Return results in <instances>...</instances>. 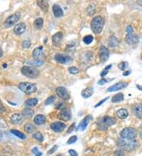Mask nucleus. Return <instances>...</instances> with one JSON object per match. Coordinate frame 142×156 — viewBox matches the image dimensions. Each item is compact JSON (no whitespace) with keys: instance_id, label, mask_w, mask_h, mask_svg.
<instances>
[{"instance_id":"nucleus-1","label":"nucleus","mask_w":142,"mask_h":156,"mask_svg":"<svg viewBox=\"0 0 142 156\" xmlns=\"http://www.w3.org/2000/svg\"><path fill=\"white\" fill-rule=\"evenodd\" d=\"M118 146L122 150L126 151H133L137 148L139 146V144L135 139L126 140L121 138L118 141Z\"/></svg>"},{"instance_id":"nucleus-2","label":"nucleus","mask_w":142,"mask_h":156,"mask_svg":"<svg viewBox=\"0 0 142 156\" xmlns=\"http://www.w3.org/2000/svg\"><path fill=\"white\" fill-rule=\"evenodd\" d=\"M116 122V119L113 117L109 116H104L101 118L100 120L97 122V128L98 129L101 130V131H105L109 127L115 125Z\"/></svg>"},{"instance_id":"nucleus-3","label":"nucleus","mask_w":142,"mask_h":156,"mask_svg":"<svg viewBox=\"0 0 142 156\" xmlns=\"http://www.w3.org/2000/svg\"><path fill=\"white\" fill-rule=\"evenodd\" d=\"M104 26V20L101 16L95 17L91 21V29L95 34H100Z\"/></svg>"},{"instance_id":"nucleus-4","label":"nucleus","mask_w":142,"mask_h":156,"mask_svg":"<svg viewBox=\"0 0 142 156\" xmlns=\"http://www.w3.org/2000/svg\"><path fill=\"white\" fill-rule=\"evenodd\" d=\"M127 35L126 36V41L128 44L132 46L137 45L139 43V37L133 33V29L132 26L129 25L126 29Z\"/></svg>"},{"instance_id":"nucleus-5","label":"nucleus","mask_w":142,"mask_h":156,"mask_svg":"<svg viewBox=\"0 0 142 156\" xmlns=\"http://www.w3.org/2000/svg\"><path fill=\"white\" fill-rule=\"evenodd\" d=\"M19 89L23 91L24 93L27 95H30V94L34 93L37 90V87L35 84L29 83V82H21L18 85Z\"/></svg>"},{"instance_id":"nucleus-6","label":"nucleus","mask_w":142,"mask_h":156,"mask_svg":"<svg viewBox=\"0 0 142 156\" xmlns=\"http://www.w3.org/2000/svg\"><path fill=\"white\" fill-rule=\"evenodd\" d=\"M137 130L131 127H128V128H125V129H123L122 130L120 133V136L122 139H126V140H133L136 138L137 136Z\"/></svg>"},{"instance_id":"nucleus-7","label":"nucleus","mask_w":142,"mask_h":156,"mask_svg":"<svg viewBox=\"0 0 142 156\" xmlns=\"http://www.w3.org/2000/svg\"><path fill=\"white\" fill-rule=\"evenodd\" d=\"M21 73L24 76H27L28 78L33 79V78H36L40 75V72L37 70L36 69L32 68L30 66H23L21 68Z\"/></svg>"},{"instance_id":"nucleus-8","label":"nucleus","mask_w":142,"mask_h":156,"mask_svg":"<svg viewBox=\"0 0 142 156\" xmlns=\"http://www.w3.org/2000/svg\"><path fill=\"white\" fill-rule=\"evenodd\" d=\"M20 18H21V13H15L9 15L4 21V27L9 28V27L13 26V25H15L16 23H17Z\"/></svg>"},{"instance_id":"nucleus-9","label":"nucleus","mask_w":142,"mask_h":156,"mask_svg":"<svg viewBox=\"0 0 142 156\" xmlns=\"http://www.w3.org/2000/svg\"><path fill=\"white\" fill-rule=\"evenodd\" d=\"M99 55H100V59L101 62H106L109 58V56H110L109 50L106 47L102 46L100 49V51H99Z\"/></svg>"},{"instance_id":"nucleus-10","label":"nucleus","mask_w":142,"mask_h":156,"mask_svg":"<svg viewBox=\"0 0 142 156\" xmlns=\"http://www.w3.org/2000/svg\"><path fill=\"white\" fill-rule=\"evenodd\" d=\"M55 61L58 62L59 63L63 64V65H67L69 63L72 62V58L70 56H66L60 54H57L55 56Z\"/></svg>"},{"instance_id":"nucleus-11","label":"nucleus","mask_w":142,"mask_h":156,"mask_svg":"<svg viewBox=\"0 0 142 156\" xmlns=\"http://www.w3.org/2000/svg\"><path fill=\"white\" fill-rule=\"evenodd\" d=\"M56 95L59 96L60 99H63V100H68L70 99V94L67 91V90L66 89L63 87H59V88H57L56 90Z\"/></svg>"},{"instance_id":"nucleus-12","label":"nucleus","mask_w":142,"mask_h":156,"mask_svg":"<svg viewBox=\"0 0 142 156\" xmlns=\"http://www.w3.org/2000/svg\"><path fill=\"white\" fill-rule=\"evenodd\" d=\"M66 126L63 122H53L51 124V129L52 131L55 132V133H61L66 129Z\"/></svg>"},{"instance_id":"nucleus-13","label":"nucleus","mask_w":142,"mask_h":156,"mask_svg":"<svg viewBox=\"0 0 142 156\" xmlns=\"http://www.w3.org/2000/svg\"><path fill=\"white\" fill-rule=\"evenodd\" d=\"M128 86V84L126 83V82H119V83H117V84H114V85L111 86L107 88L108 92H111V91H118V90H122L126 88Z\"/></svg>"},{"instance_id":"nucleus-14","label":"nucleus","mask_w":142,"mask_h":156,"mask_svg":"<svg viewBox=\"0 0 142 156\" xmlns=\"http://www.w3.org/2000/svg\"><path fill=\"white\" fill-rule=\"evenodd\" d=\"M59 118L60 120L65 121V122H67V121L70 120L71 118V114H70V111H69L68 109L65 107L64 109H63L61 112L59 114Z\"/></svg>"},{"instance_id":"nucleus-15","label":"nucleus","mask_w":142,"mask_h":156,"mask_svg":"<svg viewBox=\"0 0 142 156\" xmlns=\"http://www.w3.org/2000/svg\"><path fill=\"white\" fill-rule=\"evenodd\" d=\"M43 55H44V48L43 47L35 48L33 52H32V56L36 61H42L41 58Z\"/></svg>"},{"instance_id":"nucleus-16","label":"nucleus","mask_w":142,"mask_h":156,"mask_svg":"<svg viewBox=\"0 0 142 156\" xmlns=\"http://www.w3.org/2000/svg\"><path fill=\"white\" fill-rule=\"evenodd\" d=\"M25 29H26V25H25V23H18L13 28V33L17 36H20V35L25 33Z\"/></svg>"},{"instance_id":"nucleus-17","label":"nucleus","mask_w":142,"mask_h":156,"mask_svg":"<svg viewBox=\"0 0 142 156\" xmlns=\"http://www.w3.org/2000/svg\"><path fill=\"white\" fill-rule=\"evenodd\" d=\"M23 118H24V116H23L22 114H21V113H15L10 118V122L13 125H20V124L22 123Z\"/></svg>"},{"instance_id":"nucleus-18","label":"nucleus","mask_w":142,"mask_h":156,"mask_svg":"<svg viewBox=\"0 0 142 156\" xmlns=\"http://www.w3.org/2000/svg\"><path fill=\"white\" fill-rule=\"evenodd\" d=\"M92 119H93V117H92L91 115H88L87 117H85L83 120L81 122V123L79 124V126H78V129L82 130V131L85 130Z\"/></svg>"},{"instance_id":"nucleus-19","label":"nucleus","mask_w":142,"mask_h":156,"mask_svg":"<svg viewBox=\"0 0 142 156\" xmlns=\"http://www.w3.org/2000/svg\"><path fill=\"white\" fill-rule=\"evenodd\" d=\"M63 33H61V32H59V33L53 35V36H52V44H53V45L59 46V44H60V42L63 40Z\"/></svg>"},{"instance_id":"nucleus-20","label":"nucleus","mask_w":142,"mask_h":156,"mask_svg":"<svg viewBox=\"0 0 142 156\" xmlns=\"http://www.w3.org/2000/svg\"><path fill=\"white\" fill-rule=\"evenodd\" d=\"M52 10H53L54 15L56 17H61L63 16V9L59 6V5H54L52 7Z\"/></svg>"},{"instance_id":"nucleus-21","label":"nucleus","mask_w":142,"mask_h":156,"mask_svg":"<svg viewBox=\"0 0 142 156\" xmlns=\"http://www.w3.org/2000/svg\"><path fill=\"white\" fill-rule=\"evenodd\" d=\"M133 111L137 118L142 119V104H137L133 109Z\"/></svg>"},{"instance_id":"nucleus-22","label":"nucleus","mask_w":142,"mask_h":156,"mask_svg":"<svg viewBox=\"0 0 142 156\" xmlns=\"http://www.w3.org/2000/svg\"><path fill=\"white\" fill-rule=\"evenodd\" d=\"M46 117L42 114H38L34 118V123L36 126H41L43 124L45 123Z\"/></svg>"},{"instance_id":"nucleus-23","label":"nucleus","mask_w":142,"mask_h":156,"mask_svg":"<svg viewBox=\"0 0 142 156\" xmlns=\"http://www.w3.org/2000/svg\"><path fill=\"white\" fill-rule=\"evenodd\" d=\"M93 94V88L89 87V88H85L83 91H82V97L85 98V99H87V98L91 97Z\"/></svg>"},{"instance_id":"nucleus-24","label":"nucleus","mask_w":142,"mask_h":156,"mask_svg":"<svg viewBox=\"0 0 142 156\" xmlns=\"http://www.w3.org/2000/svg\"><path fill=\"white\" fill-rule=\"evenodd\" d=\"M116 114H117V116L120 119H126L128 117V115H129V113H128L127 110H126V109H120V110L117 111Z\"/></svg>"},{"instance_id":"nucleus-25","label":"nucleus","mask_w":142,"mask_h":156,"mask_svg":"<svg viewBox=\"0 0 142 156\" xmlns=\"http://www.w3.org/2000/svg\"><path fill=\"white\" fill-rule=\"evenodd\" d=\"M22 114H23V116L25 117V118H30L34 115V111H33L32 109L26 107V108H25L24 110H23Z\"/></svg>"},{"instance_id":"nucleus-26","label":"nucleus","mask_w":142,"mask_h":156,"mask_svg":"<svg viewBox=\"0 0 142 156\" xmlns=\"http://www.w3.org/2000/svg\"><path fill=\"white\" fill-rule=\"evenodd\" d=\"M24 129H25V131L28 133H36V128L31 123L25 124V126H24Z\"/></svg>"},{"instance_id":"nucleus-27","label":"nucleus","mask_w":142,"mask_h":156,"mask_svg":"<svg viewBox=\"0 0 142 156\" xmlns=\"http://www.w3.org/2000/svg\"><path fill=\"white\" fill-rule=\"evenodd\" d=\"M38 103V99L36 98H31V99H27L25 102V105L28 107H32L36 106Z\"/></svg>"},{"instance_id":"nucleus-28","label":"nucleus","mask_w":142,"mask_h":156,"mask_svg":"<svg viewBox=\"0 0 142 156\" xmlns=\"http://www.w3.org/2000/svg\"><path fill=\"white\" fill-rule=\"evenodd\" d=\"M123 100H124V95H123L122 93L116 94V95H114L111 99V102L114 103H120V102H122Z\"/></svg>"},{"instance_id":"nucleus-29","label":"nucleus","mask_w":142,"mask_h":156,"mask_svg":"<svg viewBox=\"0 0 142 156\" xmlns=\"http://www.w3.org/2000/svg\"><path fill=\"white\" fill-rule=\"evenodd\" d=\"M37 5L40 6V9H42L44 11L47 12V10H48L49 4H48V2H47V1H41V0H40V1H38L37 2Z\"/></svg>"},{"instance_id":"nucleus-30","label":"nucleus","mask_w":142,"mask_h":156,"mask_svg":"<svg viewBox=\"0 0 142 156\" xmlns=\"http://www.w3.org/2000/svg\"><path fill=\"white\" fill-rule=\"evenodd\" d=\"M10 133H11L13 135L16 136L17 137H18V138H20V139L21 140H25L26 139V136L25 135L24 133H22L21 132L18 131V130L17 129H11L10 130Z\"/></svg>"},{"instance_id":"nucleus-31","label":"nucleus","mask_w":142,"mask_h":156,"mask_svg":"<svg viewBox=\"0 0 142 156\" xmlns=\"http://www.w3.org/2000/svg\"><path fill=\"white\" fill-rule=\"evenodd\" d=\"M44 25V20L41 17L36 18L34 21V26L36 29H41L42 27Z\"/></svg>"},{"instance_id":"nucleus-32","label":"nucleus","mask_w":142,"mask_h":156,"mask_svg":"<svg viewBox=\"0 0 142 156\" xmlns=\"http://www.w3.org/2000/svg\"><path fill=\"white\" fill-rule=\"evenodd\" d=\"M118 41L117 38L115 37V36L111 37L109 41H108V45H109V47H111V48H115L116 46L118 45Z\"/></svg>"},{"instance_id":"nucleus-33","label":"nucleus","mask_w":142,"mask_h":156,"mask_svg":"<svg viewBox=\"0 0 142 156\" xmlns=\"http://www.w3.org/2000/svg\"><path fill=\"white\" fill-rule=\"evenodd\" d=\"M32 137L36 140L39 141V142H43L44 141V136H43V135H42L40 132H36V133H34L32 134Z\"/></svg>"},{"instance_id":"nucleus-34","label":"nucleus","mask_w":142,"mask_h":156,"mask_svg":"<svg viewBox=\"0 0 142 156\" xmlns=\"http://www.w3.org/2000/svg\"><path fill=\"white\" fill-rule=\"evenodd\" d=\"M95 13H96V7H95V5L93 3L89 4V6L87 7V13L89 16H92Z\"/></svg>"},{"instance_id":"nucleus-35","label":"nucleus","mask_w":142,"mask_h":156,"mask_svg":"<svg viewBox=\"0 0 142 156\" xmlns=\"http://www.w3.org/2000/svg\"><path fill=\"white\" fill-rule=\"evenodd\" d=\"M93 36H91V35H88V36H85L83 39V42L85 43V44H92V42L93 41Z\"/></svg>"},{"instance_id":"nucleus-36","label":"nucleus","mask_w":142,"mask_h":156,"mask_svg":"<svg viewBox=\"0 0 142 156\" xmlns=\"http://www.w3.org/2000/svg\"><path fill=\"white\" fill-rule=\"evenodd\" d=\"M55 96L54 95H51V96H49V97L47 98V99L45 100V105L46 106H48V105H51L55 102Z\"/></svg>"},{"instance_id":"nucleus-37","label":"nucleus","mask_w":142,"mask_h":156,"mask_svg":"<svg viewBox=\"0 0 142 156\" xmlns=\"http://www.w3.org/2000/svg\"><path fill=\"white\" fill-rule=\"evenodd\" d=\"M68 71L71 73V74H78V73H79V69H78L77 67L74 66H71L68 69Z\"/></svg>"},{"instance_id":"nucleus-38","label":"nucleus","mask_w":142,"mask_h":156,"mask_svg":"<svg viewBox=\"0 0 142 156\" xmlns=\"http://www.w3.org/2000/svg\"><path fill=\"white\" fill-rule=\"evenodd\" d=\"M111 66H112V65H109V66H107L106 68L104 69V70H103V72L101 73L100 76H102V77H104V76H106V75L107 74V73H108V72H109V69H110L111 68Z\"/></svg>"},{"instance_id":"nucleus-39","label":"nucleus","mask_w":142,"mask_h":156,"mask_svg":"<svg viewBox=\"0 0 142 156\" xmlns=\"http://www.w3.org/2000/svg\"><path fill=\"white\" fill-rule=\"evenodd\" d=\"M118 67L120 69H122V70H125L128 67V63L126 62H121L120 64H118Z\"/></svg>"},{"instance_id":"nucleus-40","label":"nucleus","mask_w":142,"mask_h":156,"mask_svg":"<svg viewBox=\"0 0 142 156\" xmlns=\"http://www.w3.org/2000/svg\"><path fill=\"white\" fill-rule=\"evenodd\" d=\"M77 140H78V136H71L70 139L68 140L67 144H72L75 143L76 141H77Z\"/></svg>"},{"instance_id":"nucleus-41","label":"nucleus","mask_w":142,"mask_h":156,"mask_svg":"<svg viewBox=\"0 0 142 156\" xmlns=\"http://www.w3.org/2000/svg\"><path fill=\"white\" fill-rule=\"evenodd\" d=\"M31 45V41L29 40H25L22 42V48H29Z\"/></svg>"},{"instance_id":"nucleus-42","label":"nucleus","mask_w":142,"mask_h":156,"mask_svg":"<svg viewBox=\"0 0 142 156\" xmlns=\"http://www.w3.org/2000/svg\"><path fill=\"white\" fill-rule=\"evenodd\" d=\"M32 152L35 154V156H41L42 155V153L40 152V151H39V149H38L36 147H33V148L32 149Z\"/></svg>"},{"instance_id":"nucleus-43","label":"nucleus","mask_w":142,"mask_h":156,"mask_svg":"<svg viewBox=\"0 0 142 156\" xmlns=\"http://www.w3.org/2000/svg\"><path fill=\"white\" fill-rule=\"evenodd\" d=\"M115 156H126V154L125 152H124V151L122 150V149H118V150L115 151Z\"/></svg>"},{"instance_id":"nucleus-44","label":"nucleus","mask_w":142,"mask_h":156,"mask_svg":"<svg viewBox=\"0 0 142 156\" xmlns=\"http://www.w3.org/2000/svg\"><path fill=\"white\" fill-rule=\"evenodd\" d=\"M30 63H31V65L35 66H42L43 64H44V62L36 61V60H35L34 62H30Z\"/></svg>"},{"instance_id":"nucleus-45","label":"nucleus","mask_w":142,"mask_h":156,"mask_svg":"<svg viewBox=\"0 0 142 156\" xmlns=\"http://www.w3.org/2000/svg\"><path fill=\"white\" fill-rule=\"evenodd\" d=\"M108 99H109V97H106V98H105V99H102V100H101L100 102H99V103H97V104L96 105V106H95V107H96H96H100V106H101V105H102L103 103H104V102H105V101L107 100Z\"/></svg>"},{"instance_id":"nucleus-46","label":"nucleus","mask_w":142,"mask_h":156,"mask_svg":"<svg viewBox=\"0 0 142 156\" xmlns=\"http://www.w3.org/2000/svg\"><path fill=\"white\" fill-rule=\"evenodd\" d=\"M57 149H58V146H57V145H55L52 148L50 149V150L48 151V154H53L54 152H55V151H56Z\"/></svg>"},{"instance_id":"nucleus-47","label":"nucleus","mask_w":142,"mask_h":156,"mask_svg":"<svg viewBox=\"0 0 142 156\" xmlns=\"http://www.w3.org/2000/svg\"><path fill=\"white\" fill-rule=\"evenodd\" d=\"M109 80H106V79H104V78H103V79H101L100 80H99L98 84H100V85H103V84H106L107 82H108V81H109Z\"/></svg>"},{"instance_id":"nucleus-48","label":"nucleus","mask_w":142,"mask_h":156,"mask_svg":"<svg viewBox=\"0 0 142 156\" xmlns=\"http://www.w3.org/2000/svg\"><path fill=\"white\" fill-rule=\"evenodd\" d=\"M65 108V104L63 103H59V104L57 105V109H59V110H63Z\"/></svg>"},{"instance_id":"nucleus-49","label":"nucleus","mask_w":142,"mask_h":156,"mask_svg":"<svg viewBox=\"0 0 142 156\" xmlns=\"http://www.w3.org/2000/svg\"><path fill=\"white\" fill-rule=\"evenodd\" d=\"M69 153H70V156H78L77 152H76L74 150H73V149H70V150H69Z\"/></svg>"},{"instance_id":"nucleus-50","label":"nucleus","mask_w":142,"mask_h":156,"mask_svg":"<svg viewBox=\"0 0 142 156\" xmlns=\"http://www.w3.org/2000/svg\"><path fill=\"white\" fill-rule=\"evenodd\" d=\"M74 127H75V123H73L71 126H70V129H69L68 130H67V133H71V132L73 131V129H74Z\"/></svg>"},{"instance_id":"nucleus-51","label":"nucleus","mask_w":142,"mask_h":156,"mask_svg":"<svg viewBox=\"0 0 142 156\" xmlns=\"http://www.w3.org/2000/svg\"><path fill=\"white\" fill-rule=\"evenodd\" d=\"M4 107H3V105L2 104V103L0 102V112H2V111H4Z\"/></svg>"},{"instance_id":"nucleus-52","label":"nucleus","mask_w":142,"mask_h":156,"mask_svg":"<svg viewBox=\"0 0 142 156\" xmlns=\"http://www.w3.org/2000/svg\"><path fill=\"white\" fill-rule=\"evenodd\" d=\"M130 73V71H127V72H124L123 73V76H127V75H129Z\"/></svg>"},{"instance_id":"nucleus-53","label":"nucleus","mask_w":142,"mask_h":156,"mask_svg":"<svg viewBox=\"0 0 142 156\" xmlns=\"http://www.w3.org/2000/svg\"><path fill=\"white\" fill-rule=\"evenodd\" d=\"M2 55H3V51H2V50L0 48V58L2 57Z\"/></svg>"},{"instance_id":"nucleus-54","label":"nucleus","mask_w":142,"mask_h":156,"mask_svg":"<svg viewBox=\"0 0 142 156\" xmlns=\"http://www.w3.org/2000/svg\"><path fill=\"white\" fill-rule=\"evenodd\" d=\"M2 132L0 131V140L2 139Z\"/></svg>"},{"instance_id":"nucleus-55","label":"nucleus","mask_w":142,"mask_h":156,"mask_svg":"<svg viewBox=\"0 0 142 156\" xmlns=\"http://www.w3.org/2000/svg\"><path fill=\"white\" fill-rule=\"evenodd\" d=\"M137 3H138L139 5H140V6H142V0H141V1H139V2H137Z\"/></svg>"},{"instance_id":"nucleus-56","label":"nucleus","mask_w":142,"mask_h":156,"mask_svg":"<svg viewBox=\"0 0 142 156\" xmlns=\"http://www.w3.org/2000/svg\"><path fill=\"white\" fill-rule=\"evenodd\" d=\"M137 88H140V90H141V91H142V87H140V85H137Z\"/></svg>"},{"instance_id":"nucleus-57","label":"nucleus","mask_w":142,"mask_h":156,"mask_svg":"<svg viewBox=\"0 0 142 156\" xmlns=\"http://www.w3.org/2000/svg\"><path fill=\"white\" fill-rule=\"evenodd\" d=\"M140 138H141V139H142V132H141V133H140Z\"/></svg>"}]
</instances>
